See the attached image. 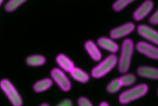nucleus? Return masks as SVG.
<instances>
[{
  "label": "nucleus",
  "mask_w": 158,
  "mask_h": 106,
  "mask_svg": "<svg viewBox=\"0 0 158 106\" xmlns=\"http://www.w3.org/2000/svg\"><path fill=\"white\" fill-rule=\"evenodd\" d=\"M69 73H70V75L73 79H75V80L80 82L85 83L88 82L89 80L88 74L86 72H85L84 71L81 70L78 68L74 66L69 71Z\"/></svg>",
  "instance_id": "obj_14"
},
{
  "label": "nucleus",
  "mask_w": 158,
  "mask_h": 106,
  "mask_svg": "<svg viewBox=\"0 0 158 106\" xmlns=\"http://www.w3.org/2000/svg\"><path fill=\"white\" fill-rule=\"evenodd\" d=\"M137 50L148 57L157 60L158 58V49L146 42H139L136 45Z\"/></svg>",
  "instance_id": "obj_7"
},
{
  "label": "nucleus",
  "mask_w": 158,
  "mask_h": 106,
  "mask_svg": "<svg viewBox=\"0 0 158 106\" xmlns=\"http://www.w3.org/2000/svg\"><path fill=\"white\" fill-rule=\"evenodd\" d=\"M119 80L121 82L122 86H127L133 84L136 81V77L132 74H128L121 76L119 78Z\"/></svg>",
  "instance_id": "obj_19"
},
{
  "label": "nucleus",
  "mask_w": 158,
  "mask_h": 106,
  "mask_svg": "<svg viewBox=\"0 0 158 106\" xmlns=\"http://www.w3.org/2000/svg\"><path fill=\"white\" fill-rule=\"evenodd\" d=\"M122 86L119 80V78L115 79L112 81H110L109 84L107 85V91L108 92L113 94L117 92Z\"/></svg>",
  "instance_id": "obj_18"
},
{
  "label": "nucleus",
  "mask_w": 158,
  "mask_h": 106,
  "mask_svg": "<svg viewBox=\"0 0 158 106\" xmlns=\"http://www.w3.org/2000/svg\"><path fill=\"white\" fill-rule=\"evenodd\" d=\"M153 2L151 0H146L134 12L133 18L136 20H141L144 18L153 8Z\"/></svg>",
  "instance_id": "obj_8"
},
{
  "label": "nucleus",
  "mask_w": 158,
  "mask_h": 106,
  "mask_svg": "<svg viewBox=\"0 0 158 106\" xmlns=\"http://www.w3.org/2000/svg\"><path fill=\"white\" fill-rule=\"evenodd\" d=\"M46 62V58L42 55H31L27 57L26 63L29 66H37L43 65Z\"/></svg>",
  "instance_id": "obj_16"
},
{
  "label": "nucleus",
  "mask_w": 158,
  "mask_h": 106,
  "mask_svg": "<svg viewBox=\"0 0 158 106\" xmlns=\"http://www.w3.org/2000/svg\"><path fill=\"white\" fill-rule=\"evenodd\" d=\"M3 1H4V0H0V6H1V4H2V2Z\"/></svg>",
  "instance_id": "obj_26"
},
{
  "label": "nucleus",
  "mask_w": 158,
  "mask_h": 106,
  "mask_svg": "<svg viewBox=\"0 0 158 106\" xmlns=\"http://www.w3.org/2000/svg\"><path fill=\"white\" fill-rule=\"evenodd\" d=\"M26 1L27 0H9L5 6V9L7 12H12Z\"/></svg>",
  "instance_id": "obj_17"
},
{
  "label": "nucleus",
  "mask_w": 158,
  "mask_h": 106,
  "mask_svg": "<svg viewBox=\"0 0 158 106\" xmlns=\"http://www.w3.org/2000/svg\"><path fill=\"white\" fill-rule=\"evenodd\" d=\"M133 51V43L131 39H125L122 46V50L118 60V70L120 73L127 72L130 65Z\"/></svg>",
  "instance_id": "obj_1"
},
{
  "label": "nucleus",
  "mask_w": 158,
  "mask_h": 106,
  "mask_svg": "<svg viewBox=\"0 0 158 106\" xmlns=\"http://www.w3.org/2000/svg\"><path fill=\"white\" fill-rule=\"evenodd\" d=\"M58 105H60V106H71V105H72V102L69 99H65V100H64L62 102H60L58 104Z\"/></svg>",
  "instance_id": "obj_23"
},
{
  "label": "nucleus",
  "mask_w": 158,
  "mask_h": 106,
  "mask_svg": "<svg viewBox=\"0 0 158 106\" xmlns=\"http://www.w3.org/2000/svg\"><path fill=\"white\" fill-rule=\"evenodd\" d=\"M51 75L63 91L67 92L70 91L71 88L70 82L62 71L58 68H54L52 69Z\"/></svg>",
  "instance_id": "obj_5"
},
{
  "label": "nucleus",
  "mask_w": 158,
  "mask_h": 106,
  "mask_svg": "<svg viewBox=\"0 0 158 106\" xmlns=\"http://www.w3.org/2000/svg\"><path fill=\"white\" fill-rule=\"evenodd\" d=\"M134 1L135 0H117L113 4L112 8L115 11H120Z\"/></svg>",
  "instance_id": "obj_20"
},
{
  "label": "nucleus",
  "mask_w": 158,
  "mask_h": 106,
  "mask_svg": "<svg viewBox=\"0 0 158 106\" xmlns=\"http://www.w3.org/2000/svg\"><path fill=\"white\" fill-rule=\"evenodd\" d=\"M148 91V87L145 84L135 86L127 91L123 92L119 96L118 100L121 104H125L134 100L144 96Z\"/></svg>",
  "instance_id": "obj_2"
},
{
  "label": "nucleus",
  "mask_w": 158,
  "mask_h": 106,
  "mask_svg": "<svg viewBox=\"0 0 158 106\" xmlns=\"http://www.w3.org/2000/svg\"><path fill=\"white\" fill-rule=\"evenodd\" d=\"M78 104L80 106H91V102L86 97H81L78 100Z\"/></svg>",
  "instance_id": "obj_21"
},
{
  "label": "nucleus",
  "mask_w": 158,
  "mask_h": 106,
  "mask_svg": "<svg viewBox=\"0 0 158 106\" xmlns=\"http://www.w3.org/2000/svg\"><path fill=\"white\" fill-rule=\"evenodd\" d=\"M0 87L7 95L12 104L14 106H20L22 104V99L18 91L7 79H2L0 81Z\"/></svg>",
  "instance_id": "obj_4"
},
{
  "label": "nucleus",
  "mask_w": 158,
  "mask_h": 106,
  "mask_svg": "<svg viewBox=\"0 0 158 106\" xmlns=\"http://www.w3.org/2000/svg\"><path fill=\"white\" fill-rule=\"evenodd\" d=\"M98 43L102 48L112 53L116 52L118 49V45L112 39L109 38L101 37L98 39Z\"/></svg>",
  "instance_id": "obj_12"
},
{
  "label": "nucleus",
  "mask_w": 158,
  "mask_h": 106,
  "mask_svg": "<svg viewBox=\"0 0 158 106\" xmlns=\"http://www.w3.org/2000/svg\"><path fill=\"white\" fill-rule=\"evenodd\" d=\"M138 33L146 39L155 44L158 43V33L156 30L146 25H140L138 27Z\"/></svg>",
  "instance_id": "obj_9"
},
{
  "label": "nucleus",
  "mask_w": 158,
  "mask_h": 106,
  "mask_svg": "<svg viewBox=\"0 0 158 106\" xmlns=\"http://www.w3.org/2000/svg\"><path fill=\"white\" fill-rule=\"evenodd\" d=\"M135 29V25L132 22H128L112 29L110 32V37L117 39L130 33Z\"/></svg>",
  "instance_id": "obj_6"
},
{
  "label": "nucleus",
  "mask_w": 158,
  "mask_h": 106,
  "mask_svg": "<svg viewBox=\"0 0 158 106\" xmlns=\"http://www.w3.org/2000/svg\"><path fill=\"white\" fill-rule=\"evenodd\" d=\"M99 105H100V106H107V105H109V104L107 103L106 102H102Z\"/></svg>",
  "instance_id": "obj_24"
},
{
  "label": "nucleus",
  "mask_w": 158,
  "mask_h": 106,
  "mask_svg": "<svg viewBox=\"0 0 158 106\" xmlns=\"http://www.w3.org/2000/svg\"><path fill=\"white\" fill-rule=\"evenodd\" d=\"M52 84V81L49 78L43 79L37 81L33 85V90L36 92H41L48 89Z\"/></svg>",
  "instance_id": "obj_15"
},
{
  "label": "nucleus",
  "mask_w": 158,
  "mask_h": 106,
  "mask_svg": "<svg viewBox=\"0 0 158 106\" xmlns=\"http://www.w3.org/2000/svg\"><path fill=\"white\" fill-rule=\"evenodd\" d=\"M85 48L88 53L94 61H99L101 58V53L96 44L91 40H88L85 43Z\"/></svg>",
  "instance_id": "obj_11"
},
{
  "label": "nucleus",
  "mask_w": 158,
  "mask_h": 106,
  "mask_svg": "<svg viewBox=\"0 0 158 106\" xmlns=\"http://www.w3.org/2000/svg\"><path fill=\"white\" fill-rule=\"evenodd\" d=\"M149 22L152 25H157L158 23V11H156L150 17Z\"/></svg>",
  "instance_id": "obj_22"
},
{
  "label": "nucleus",
  "mask_w": 158,
  "mask_h": 106,
  "mask_svg": "<svg viewBox=\"0 0 158 106\" xmlns=\"http://www.w3.org/2000/svg\"><path fill=\"white\" fill-rule=\"evenodd\" d=\"M56 61L57 64L65 71H70L73 67L74 63L64 54H59L56 57Z\"/></svg>",
  "instance_id": "obj_13"
},
{
  "label": "nucleus",
  "mask_w": 158,
  "mask_h": 106,
  "mask_svg": "<svg viewBox=\"0 0 158 106\" xmlns=\"http://www.w3.org/2000/svg\"><path fill=\"white\" fill-rule=\"evenodd\" d=\"M137 72L141 77L152 79H157L158 78V70L155 68L143 66L138 68Z\"/></svg>",
  "instance_id": "obj_10"
},
{
  "label": "nucleus",
  "mask_w": 158,
  "mask_h": 106,
  "mask_svg": "<svg viewBox=\"0 0 158 106\" xmlns=\"http://www.w3.org/2000/svg\"><path fill=\"white\" fill-rule=\"evenodd\" d=\"M117 63V58L115 55H110L104 60L101 62L91 71V75L94 78H100L111 71Z\"/></svg>",
  "instance_id": "obj_3"
},
{
  "label": "nucleus",
  "mask_w": 158,
  "mask_h": 106,
  "mask_svg": "<svg viewBox=\"0 0 158 106\" xmlns=\"http://www.w3.org/2000/svg\"><path fill=\"white\" fill-rule=\"evenodd\" d=\"M41 105H48V104H41Z\"/></svg>",
  "instance_id": "obj_25"
}]
</instances>
